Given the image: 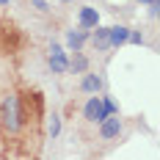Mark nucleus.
Here are the masks:
<instances>
[{"instance_id":"nucleus-10","label":"nucleus","mask_w":160,"mask_h":160,"mask_svg":"<svg viewBox=\"0 0 160 160\" xmlns=\"http://www.w3.org/2000/svg\"><path fill=\"white\" fill-rule=\"evenodd\" d=\"M69 69H72V72H86V69H88V58H86V55H75V58H72V61H69Z\"/></svg>"},{"instance_id":"nucleus-13","label":"nucleus","mask_w":160,"mask_h":160,"mask_svg":"<svg viewBox=\"0 0 160 160\" xmlns=\"http://www.w3.org/2000/svg\"><path fill=\"white\" fill-rule=\"evenodd\" d=\"M33 6H36V8H39V11H47V3H44V0H36V3H33Z\"/></svg>"},{"instance_id":"nucleus-1","label":"nucleus","mask_w":160,"mask_h":160,"mask_svg":"<svg viewBox=\"0 0 160 160\" xmlns=\"http://www.w3.org/2000/svg\"><path fill=\"white\" fill-rule=\"evenodd\" d=\"M3 124L11 132L19 130V105H17V97H8L6 105H3Z\"/></svg>"},{"instance_id":"nucleus-14","label":"nucleus","mask_w":160,"mask_h":160,"mask_svg":"<svg viewBox=\"0 0 160 160\" xmlns=\"http://www.w3.org/2000/svg\"><path fill=\"white\" fill-rule=\"evenodd\" d=\"M6 3H8V0H0V6H6Z\"/></svg>"},{"instance_id":"nucleus-4","label":"nucleus","mask_w":160,"mask_h":160,"mask_svg":"<svg viewBox=\"0 0 160 160\" xmlns=\"http://www.w3.org/2000/svg\"><path fill=\"white\" fill-rule=\"evenodd\" d=\"M99 124H102L99 132H102V138H105V141H108V138H116V135L122 132V122H119V119H113V116H105Z\"/></svg>"},{"instance_id":"nucleus-8","label":"nucleus","mask_w":160,"mask_h":160,"mask_svg":"<svg viewBox=\"0 0 160 160\" xmlns=\"http://www.w3.org/2000/svg\"><path fill=\"white\" fill-rule=\"evenodd\" d=\"M80 88H83V91H88V94H97V91L102 88V80L97 78V75H86L83 83H80Z\"/></svg>"},{"instance_id":"nucleus-11","label":"nucleus","mask_w":160,"mask_h":160,"mask_svg":"<svg viewBox=\"0 0 160 160\" xmlns=\"http://www.w3.org/2000/svg\"><path fill=\"white\" fill-rule=\"evenodd\" d=\"M58 132H61V116H58V113H52V119H50V135L55 138Z\"/></svg>"},{"instance_id":"nucleus-12","label":"nucleus","mask_w":160,"mask_h":160,"mask_svg":"<svg viewBox=\"0 0 160 160\" xmlns=\"http://www.w3.org/2000/svg\"><path fill=\"white\" fill-rule=\"evenodd\" d=\"M102 105H105V111H108V116H113V113H119V108H116V102H113L111 97H105V99H102Z\"/></svg>"},{"instance_id":"nucleus-16","label":"nucleus","mask_w":160,"mask_h":160,"mask_svg":"<svg viewBox=\"0 0 160 160\" xmlns=\"http://www.w3.org/2000/svg\"><path fill=\"white\" fill-rule=\"evenodd\" d=\"M64 3H69V0H64Z\"/></svg>"},{"instance_id":"nucleus-7","label":"nucleus","mask_w":160,"mask_h":160,"mask_svg":"<svg viewBox=\"0 0 160 160\" xmlns=\"http://www.w3.org/2000/svg\"><path fill=\"white\" fill-rule=\"evenodd\" d=\"M127 33H130V28H124V25H116V28H108V39H111L113 47H122V44L127 42Z\"/></svg>"},{"instance_id":"nucleus-15","label":"nucleus","mask_w":160,"mask_h":160,"mask_svg":"<svg viewBox=\"0 0 160 160\" xmlns=\"http://www.w3.org/2000/svg\"><path fill=\"white\" fill-rule=\"evenodd\" d=\"M141 3H152V0H141Z\"/></svg>"},{"instance_id":"nucleus-2","label":"nucleus","mask_w":160,"mask_h":160,"mask_svg":"<svg viewBox=\"0 0 160 160\" xmlns=\"http://www.w3.org/2000/svg\"><path fill=\"white\" fill-rule=\"evenodd\" d=\"M83 113H86V119H88V122H102V119L108 116L105 105H102V97H91V99L86 102Z\"/></svg>"},{"instance_id":"nucleus-3","label":"nucleus","mask_w":160,"mask_h":160,"mask_svg":"<svg viewBox=\"0 0 160 160\" xmlns=\"http://www.w3.org/2000/svg\"><path fill=\"white\" fill-rule=\"evenodd\" d=\"M50 69H52L55 75H61V72L69 69V61H66L64 50H61V44H55V42H52V47H50Z\"/></svg>"},{"instance_id":"nucleus-6","label":"nucleus","mask_w":160,"mask_h":160,"mask_svg":"<svg viewBox=\"0 0 160 160\" xmlns=\"http://www.w3.org/2000/svg\"><path fill=\"white\" fill-rule=\"evenodd\" d=\"M86 39H88V31L86 28H78V31L66 33V44H69V50H75V52H80V47H83Z\"/></svg>"},{"instance_id":"nucleus-5","label":"nucleus","mask_w":160,"mask_h":160,"mask_svg":"<svg viewBox=\"0 0 160 160\" xmlns=\"http://www.w3.org/2000/svg\"><path fill=\"white\" fill-rule=\"evenodd\" d=\"M99 25V14H97V8L91 6H86V8H80V28H86V31H91Z\"/></svg>"},{"instance_id":"nucleus-9","label":"nucleus","mask_w":160,"mask_h":160,"mask_svg":"<svg viewBox=\"0 0 160 160\" xmlns=\"http://www.w3.org/2000/svg\"><path fill=\"white\" fill-rule=\"evenodd\" d=\"M94 47H97V50H108V47H111V39H108V28H99V25H97V33H94Z\"/></svg>"}]
</instances>
